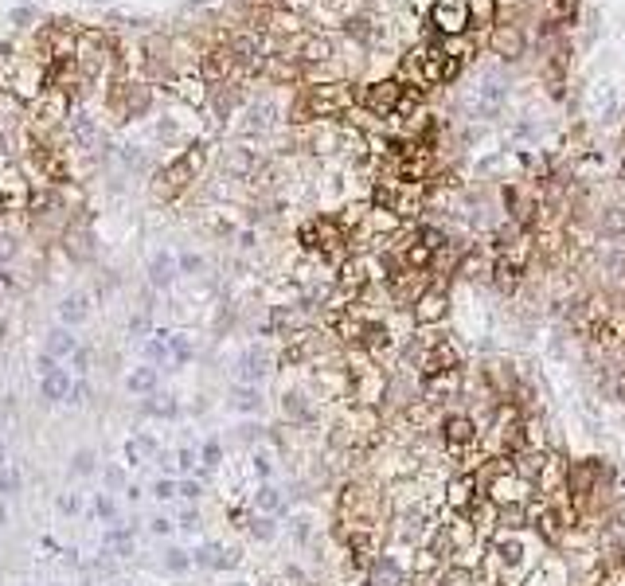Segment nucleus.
<instances>
[{
	"mask_svg": "<svg viewBox=\"0 0 625 586\" xmlns=\"http://www.w3.org/2000/svg\"><path fill=\"white\" fill-rule=\"evenodd\" d=\"M449 368H461V356L449 340H430L426 352H422V376H438V371H449Z\"/></svg>",
	"mask_w": 625,
	"mask_h": 586,
	"instance_id": "f257e3e1",
	"label": "nucleus"
},
{
	"mask_svg": "<svg viewBox=\"0 0 625 586\" xmlns=\"http://www.w3.org/2000/svg\"><path fill=\"white\" fill-rule=\"evenodd\" d=\"M442 438H446L449 454H461V449H469L477 442V426L469 415H446V422H442Z\"/></svg>",
	"mask_w": 625,
	"mask_h": 586,
	"instance_id": "f03ea898",
	"label": "nucleus"
},
{
	"mask_svg": "<svg viewBox=\"0 0 625 586\" xmlns=\"http://www.w3.org/2000/svg\"><path fill=\"white\" fill-rule=\"evenodd\" d=\"M348 102H352V90L344 86H321L309 94L305 109H313V114H337V109H344Z\"/></svg>",
	"mask_w": 625,
	"mask_h": 586,
	"instance_id": "7ed1b4c3",
	"label": "nucleus"
},
{
	"mask_svg": "<svg viewBox=\"0 0 625 586\" xmlns=\"http://www.w3.org/2000/svg\"><path fill=\"white\" fill-rule=\"evenodd\" d=\"M422 387H426L430 403H442V399H449V395L461 391V368L438 371V376H422Z\"/></svg>",
	"mask_w": 625,
	"mask_h": 586,
	"instance_id": "20e7f679",
	"label": "nucleus"
},
{
	"mask_svg": "<svg viewBox=\"0 0 625 586\" xmlns=\"http://www.w3.org/2000/svg\"><path fill=\"white\" fill-rule=\"evenodd\" d=\"M364 102L379 114H395L399 102H403V82H376V86L364 94Z\"/></svg>",
	"mask_w": 625,
	"mask_h": 586,
	"instance_id": "39448f33",
	"label": "nucleus"
},
{
	"mask_svg": "<svg viewBox=\"0 0 625 586\" xmlns=\"http://www.w3.org/2000/svg\"><path fill=\"white\" fill-rule=\"evenodd\" d=\"M488 274H493V286L500 289V293H512V289L520 286V278H524L520 262H516V259H508V254H500V259H496V266L488 270Z\"/></svg>",
	"mask_w": 625,
	"mask_h": 586,
	"instance_id": "423d86ee",
	"label": "nucleus"
},
{
	"mask_svg": "<svg viewBox=\"0 0 625 586\" xmlns=\"http://www.w3.org/2000/svg\"><path fill=\"white\" fill-rule=\"evenodd\" d=\"M598 473H602V465H598V461H582V465H571V473H566V481H571V493H575L578 500L590 497V493H594Z\"/></svg>",
	"mask_w": 625,
	"mask_h": 586,
	"instance_id": "0eeeda50",
	"label": "nucleus"
},
{
	"mask_svg": "<svg viewBox=\"0 0 625 586\" xmlns=\"http://www.w3.org/2000/svg\"><path fill=\"white\" fill-rule=\"evenodd\" d=\"M415 313H418V321H422V325H430V321H442V317H446V293H442V286L426 289V293L415 301Z\"/></svg>",
	"mask_w": 625,
	"mask_h": 586,
	"instance_id": "6e6552de",
	"label": "nucleus"
},
{
	"mask_svg": "<svg viewBox=\"0 0 625 586\" xmlns=\"http://www.w3.org/2000/svg\"><path fill=\"white\" fill-rule=\"evenodd\" d=\"M67 395H70V371L55 368L51 376L40 379V399L43 403H67Z\"/></svg>",
	"mask_w": 625,
	"mask_h": 586,
	"instance_id": "1a4fd4ad",
	"label": "nucleus"
},
{
	"mask_svg": "<svg viewBox=\"0 0 625 586\" xmlns=\"http://www.w3.org/2000/svg\"><path fill=\"white\" fill-rule=\"evenodd\" d=\"M469 20V12H465V0H442L434 12V24L442 31H457V28H465Z\"/></svg>",
	"mask_w": 625,
	"mask_h": 586,
	"instance_id": "9d476101",
	"label": "nucleus"
},
{
	"mask_svg": "<svg viewBox=\"0 0 625 586\" xmlns=\"http://www.w3.org/2000/svg\"><path fill=\"white\" fill-rule=\"evenodd\" d=\"M86 317H90V298L86 293H70V298H63V305H59L63 328H79Z\"/></svg>",
	"mask_w": 625,
	"mask_h": 586,
	"instance_id": "9b49d317",
	"label": "nucleus"
},
{
	"mask_svg": "<svg viewBox=\"0 0 625 586\" xmlns=\"http://www.w3.org/2000/svg\"><path fill=\"white\" fill-rule=\"evenodd\" d=\"M176 282V259L172 254H153L149 262V286L153 289H169Z\"/></svg>",
	"mask_w": 625,
	"mask_h": 586,
	"instance_id": "f8f14e48",
	"label": "nucleus"
},
{
	"mask_svg": "<svg viewBox=\"0 0 625 586\" xmlns=\"http://www.w3.org/2000/svg\"><path fill=\"white\" fill-rule=\"evenodd\" d=\"M75 348H79V340L70 337V328H51L47 340H43V352L55 360H70L75 356Z\"/></svg>",
	"mask_w": 625,
	"mask_h": 586,
	"instance_id": "ddd939ff",
	"label": "nucleus"
},
{
	"mask_svg": "<svg viewBox=\"0 0 625 586\" xmlns=\"http://www.w3.org/2000/svg\"><path fill=\"white\" fill-rule=\"evenodd\" d=\"M473 493H477V477H473V473H461V477L449 481V504L461 508V512L473 508V500H477Z\"/></svg>",
	"mask_w": 625,
	"mask_h": 586,
	"instance_id": "4468645a",
	"label": "nucleus"
},
{
	"mask_svg": "<svg viewBox=\"0 0 625 586\" xmlns=\"http://www.w3.org/2000/svg\"><path fill=\"white\" fill-rule=\"evenodd\" d=\"M493 47H496V55L516 59L520 51H524V36H520V28H496L493 31Z\"/></svg>",
	"mask_w": 625,
	"mask_h": 586,
	"instance_id": "2eb2a0df",
	"label": "nucleus"
},
{
	"mask_svg": "<svg viewBox=\"0 0 625 586\" xmlns=\"http://www.w3.org/2000/svg\"><path fill=\"white\" fill-rule=\"evenodd\" d=\"M266 360H262V352H247V356L238 360V379L242 383H259L262 376H266V368H262Z\"/></svg>",
	"mask_w": 625,
	"mask_h": 586,
	"instance_id": "dca6fc26",
	"label": "nucleus"
},
{
	"mask_svg": "<svg viewBox=\"0 0 625 586\" xmlns=\"http://www.w3.org/2000/svg\"><path fill=\"white\" fill-rule=\"evenodd\" d=\"M298 55H301L305 63H321V59H328V55H332V43L321 40V36H309V40H301Z\"/></svg>",
	"mask_w": 625,
	"mask_h": 586,
	"instance_id": "f3484780",
	"label": "nucleus"
},
{
	"mask_svg": "<svg viewBox=\"0 0 625 586\" xmlns=\"http://www.w3.org/2000/svg\"><path fill=\"white\" fill-rule=\"evenodd\" d=\"M153 387H157V368H137L125 376V391H133V395H145Z\"/></svg>",
	"mask_w": 625,
	"mask_h": 586,
	"instance_id": "a211bd4d",
	"label": "nucleus"
},
{
	"mask_svg": "<svg viewBox=\"0 0 625 586\" xmlns=\"http://www.w3.org/2000/svg\"><path fill=\"white\" fill-rule=\"evenodd\" d=\"M94 469H98V454H94V449H75V454H70V473H75V477H86Z\"/></svg>",
	"mask_w": 625,
	"mask_h": 586,
	"instance_id": "6ab92c4d",
	"label": "nucleus"
},
{
	"mask_svg": "<svg viewBox=\"0 0 625 586\" xmlns=\"http://www.w3.org/2000/svg\"><path fill=\"white\" fill-rule=\"evenodd\" d=\"M20 488H24V473H20V469H16V465L0 469V497H16Z\"/></svg>",
	"mask_w": 625,
	"mask_h": 586,
	"instance_id": "aec40b11",
	"label": "nucleus"
},
{
	"mask_svg": "<svg viewBox=\"0 0 625 586\" xmlns=\"http://www.w3.org/2000/svg\"><path fill=\"white\" fill-rule=\"evenodd\" d=\"M188 566H192L188 551H180V547H169V551H164V571H169V575H184Z\"/></svg>",
	"mask_w": 625,
	"mask_h": 586,
	"instance_id": "412c9836",
	"label": "nucleus"
},
{
	"mask_svg": "<svg viewBox=\"0 0 625 586\" xmlns=\"http://www.w3.org/2000/svg\"><path fill=\"white\" fill-rule=\"evenodd\" d=\"M469 512H473V524L481 527V532H488V527L496 524V508H493V504H485L481 497L473 500V508H469Z\"/></svg>",
	"mask_w": 625,
	"mask_h": 586,
	"instance_id": "4be33fe9",
	"label": "nucleus"
},
{
	"mask_svg": "<svg viewBox=\"0 0 625 586\" xmlns=\"http://www.w3.org/2000/svg\"><path fill=\"white\" fill-rule=\"evenodd\" d=\"M407 266L410 270H430V266H434V250L422 247V242H415V247L407 250Z\"/></svg>",
	"mask_w": 625,
	"mask_h": 586,
	"instance_id": "5701e85b",
	"label": "nucleus"
},
{
	"mask_svg": "<svg viewBox=\"0 0 625 586\" xmlns=\"http://www.w3.org/2000/svg\"><path fill=\"white\" fill-rule=\"evenodd\" d=\"M94 512H98V520L114 524V520H118V500L109 497V493H98V497H94Z\"/></svg>",
	"mask_w": 625,
	"mask_h": 586,
	"instance_id": "b1692460",
	"label": "nucleus"
},
{
	"mask_svg": "<svg viewBox=\"0 0 625 586\" xmlns=\"http://www.w3.org/2000/svg\"><path fill=\"white\" fill-rule=\"evenodd\" d=\"M227 55H223V51H211L208 59H203V75H208V79H223V75H227Z\"/></svg>",
	"mask_w": 625,
	"mask_h": 586,
	"instance_id": "393cba45",
	"label": "nucleus"
},
{
	"mask_svg": "<svg viewBox=\"0 0 625 586\" xmlns=\"http://www.w3.org/2000/svg\"><path fill=\"white\" fill-rule=\"evenodd\" d=\"M590 332H594V344H602V348L617 344V328L610 325V321H594V325H590Z\"/></svg>",
	"mask_w": 625,
	"mask_h": 586,
	"instance_id": "a878e982",
	"label": "nucleus"
},
{
	"mask_svg": "<svg viewBox=\"0 0 625 586\" xmlns=\"http://www.w3.org/2000/svg\"><path fill=\"white\" fill-rule=\"evenodd\" d=\"M188 555H192V563H196V566H211V571H215L219 543H203V547H196V551H188Z\"/></svg>",
	"mask_w": 625,
	"mask_h": 586,
	"instance_id": "bb28decb",
	"label": "nucleus"
},
{
	"mask_svg": "<svg viewBox=\"0 0 625 586\" xmlns=\"http://www.w3.org/2000/svg\"><path fill=\"white\" fill-rule=\"evenodd\" d=\"M235 407H238V410H259V407H262L259 391H254V387H242V391H235Z\"/></svg>",
	"mask_w": 625,
	"mask_h": 586,
	"instance_id": "cd10ccee",
	"label": "nucleus"
},
{
	"mask_svg": "<svg viewBox=\"0 0 625 586\" xmlns=\"http://www.w3.org/2000/svg\"><path fill=\"white\" fill-rule=\"evenodd\" d=\"M102 485H106L109 493H118V488H125V469H118V465L102 469Z\"/></svg>",
	"mask_w": 625,
	"mask_h": 586,
	"instance_id": "c85d7f7f",
	"label": "nucleus"
},
{
	"mask_svg": "<svg viewBox=\"0 0 625 586\" xmlns=\"http://www.w3.org/2000/svg\"><path fill=\"white\" fill-rule=\"evenodd\" d=\"M364 340H367V348H376V352H379V348H387V328H383V325H367L364 328Z\"/></svg>",
	"mask_w": 625,
	"mask_h": 586,
	"instance_id": "c756f323",
	"label": "nucleus"
},
{
	"mask_svg": "<svg viewBox=\"0 0 625 586\" xmlns=\"http://www.w3.org/2000/svg\"><path fill=\"white\" fill-rule=\"evenodd\" d=\"M149 493H153L157 500H172V497H176V481H172V477H157Z\"/></svg>",
	"mask_w": 625,
	"mask_h": 586,
	"instance_id": "7c9ffc66",
	"label": "nucleus"
},
{
	"mask_svg": "<svg viewBox=\"0 0 625 586\" xmlns=\"http://www.w3.org/2000/svg\"><path fill=\"white\" fill-rule=\"evenodd\" d=\"M274 532H278V527H274V520H270V516H259L254 524H250V536H254V539H274Z\"/></svg>",
	"mask_w": 625,
	"mask_h": 586,
	"instance_id": "2f4dec72",
	"label": "nucleus"
},
{
	"mask_svg": "<svg viewBox=\"0 0 625 586\" xmlns=\"http://www.w3.org/2000/svg\"><path fill=\"white\" fill-rule=\"evenodd\" d=\"M90 360H94V352H90V348H75V356H70V368L79 371V376H86V371H90Z\"/></svg>",
	"mask_w": 625,
	"mask_h": 586,
	"instance_id": "473e14b6",
	"label": "nucleus"
},
{
	"mask_svg": "<svg viewBox=\"0 0 625 586\" xmlns=\"http://www.w3.org/2000/svg\"><path fill=\"white\" fill-rule=\"evenodd\" d=\"M67 403H75V407H82V403H90V383L86 379H79V383H70V395Z\"/></svg>",
	"mask_w": 625,
	"mask_h": 586,
	"instance_id": "72a5a7b5",
	"label": "nucleus"
},
{
	"mask_svg": "<svg viewBox=\"0 0 625 586\" xmlns=\"http://www.w3.org/2000/svg\"><path fill=\"white\" fill-rule=\"evenodd\" d=\"M176 469L180 473H192V469H196V449H176Z\"/></svg>",
	"mask_w": 625,
	"mask_h": 586,
	"instance_id": "f704fd0d",
	"label": "nucleus"
},
{
	"mask_svg": "<svg viewBox=\"0 0 625 586\" xmlns=\"http://www.w3.org/2000/svg\"><path fill=\"white\" fill-rule=\"evenodd\" d=\"M219 457H223V446H219V442H208V446L199 449V461H203V465H219Z\"/></svg>",
	"mask_w": 625,
	"mask_h": 586,
	"instance_id": "c9c22d12",
	"label": "nucleus"
},
{
	"mask_svg": "<svg viewBox=\"0 0 625 586\" xmlns=\"http://www.w3.org/2000/svg\"><path fill=\"white\" fill-rule=\"evenodd\" d=\"M199 493H203V488H199V481H176V497H184V500H196Z\"/></svg>",
	"mask_w": 625,
	"mask_h": 586,
	"instance_id": "e433bc0d",
	"label": "nucleus"
},
{
	"mask_svg": "<svg viewBox=\"0 0 625 586\" xmlns=\"http://www.w3.org/2000/svg\"><path fill=\"white\" fill-rule=\"evenodd\" d=\"M59 512H63V516H75V512H82V500L75 497V493H63V497H59Z\"/></svg>",
	"mask_w": 625,
	"mask_h": 586,
	"instance_id": "4c0bfd02",
	"label": "nucleus"
},
{
	"mask_svg": "<svg viewBox=\"0 0 625 586\" xmlns=\"http://www.w3.org/2000/svg\"><path fill=\"white\" fill-rule=\"evenodd\" d=\"M278 504H281L278 488H270V485H266V488H262V493H259V508H266V512H274V508H278Z\"/></svg>",
	"mask_w": 625,
	"mask_h": 586,
	"instance_id": "58836bf2",
	"label": "nucleus"
},
{
	"mask_svg": "<svg viewBox=\"0 0 625 586\" xmlns=\"http://www.w3.org/2000/svg\"><path fill=\"white\" fill-rule=\"evenodd\" d=\"M145 356H149V360H164V356H169V340H157V337H153L149 344H145Z\"/></svg>",
	"mask_w": 625,
	"mask_h": 586,
	"instance_id": "ea45409f",
	"label": "nucleus"
},
{
	"mask_svg": "<svg viewBox=\"0 0 625 586\" xmlns=\"http://www.w3.org/2000/svg\"><path fill=\"white\" fill-rule=\"evenodd\" d=\"M169 352H172L176 360H188V356H192V348H188V340H184V337H172V340H169Z\"/></svg>",
	"mask_w": 625,
	"mask_h": 586,
	"instance_id": "a19ab883",
	"label": "nucleus"
},
{
	"mask_svg": "<svg viewBox=\"0 0 625 586\" xmlns=\"http://www.w3.org/2000/svg\"><path fill=\"white\" fill-rule=\"evenodd\" d=\"M227 169H231V172H247V169H250V157H247V153H231V157H227Z\"/></svg>",
	"mask_w": 625,
	"mask_h": 586,
	"instance_id": "79ce46f5",
	"label": "nucleus"
},
{
	"mask_svg": "<svg viewBox=\"0 0 625 586\" xmlns=\"http://www.w3.org/2000/svg\"><path fill=\"white\" fill-rule=\"evenodd\" d=\"M130 332L133 337H145V332H149V313H137V317L130 321Z\"/></svg>",
	"mask_w": 625,
	"mask_h": 586,
	"instance_id": "37998d69",
	"label": "nucleus"
},
{
	"mask_svg": "<svg viewBox=\"0 0 625 586\" xmlns=\"http://www.w3.org/2000/svg\"><path fill=\"white\" fill-rule=\"evenodd\" d=\"M180 527H184V532H196V527H199V512H196V508H184V516H180Z\"/></svg>",
	"mask_w": 625,
	"mask_h": 586,
	"instance_id": "c03bdc74",
	"label": "nucleus"
},
{
	"mask_svg": "<svg viewBox=\"0 0 625 586\" xmlns=\"http://www.w3.org/2000/svg\"><path fill=\"white\" fill-rule=\"evenodd\" d=\"M149 532H153V536H169V532H172V520L153 516V520H149Z\"/></svg>",
	"mask_w": 625,
	"mask_h": 586,
	"instance_id": "a18cd8bd",
	"label": "nucleus"
},
{
	"mask_svg": "<svg viewBox=\"0 0 625 586\" xmlns=\"http://www.w3.org/2000/svg\"><path fill=\"white\" fill-rule=\"evenodd\" d=\"M55 364H59V360H55V356H47V352H43V356L36 360V371H40V379H43V376H51V371H55Z\"/></svg>",
	"mask_w": 625,
	"mask_h": 586,
	"instance_id": "49530a36",
	"label": "nucleus"
},
{
	"mask_svg": "<svg viewBox=\"0 0 625 586\" xmlns=\"http://www.w3.org/2000/svg\"><path fill=\"white\" fill-rule=\"evenodd\" d=\"M360 282H364L360 266H356V262H348V266H344V286H360Z\"/></svg>",
	"mask_w": 625,
	"mask_h": 586,
	"instance_id": "de8ad7c7",
	"label": "nucleus"
},
{
	"mask_svg": "<svg viewBox=\"0 0 625 586\" xmlns=\"http://www.w3.org/2000/svg\"><path fill=\"white\" fill-rule=\"evenodd\" d=\"M605 231H625V211H617V215L605 219Z\"/></svg>",
	"mask_w": 625,
	"mask_h": 586,
	"instance_id": "09e8293b",
	"label": "nucleus"
},
{
	"mask_svg": "<svg viewBox=\"0 0 625 586\" xmlns=\"http://www.w3.org/2000/svg\"><path fill=\"white\" fill-rule=\"evenodd\" d=\"M180 266L188 270V274H196V270H199V266H203V262H199V259H196V254H184V259H180Z\"/></svg>",
	"mask_w": 625,
	"mask_h": 586,
	"instance_id": "8fccbe9b",
	"label": "nucleus"
},
{
	"mask_svg": "<svg viewBox=\"0 0 625 586\" xmlns=\"http://www.w3.org/2000/svg\"><path fill=\"white\" fill-rule=\"evenodd\" d=\"M614 391H617V395H622V399H625V371H622V376H617V379H614Z\"/></svg>",
	"mask_w": 625,
	"mask_h": 586,
	"instance_id": "3c124183",
	"label": "nucleus"
},
{
	"mask_svg": "<svg viewBox=\"0 0 625 586\" xmlns=\"http://www.w3.org/2000/svg\"><path fill=\"white\" fill-rule=\"evenodd\" d=\"M559 8H563L566 16H571V12H575V0H559Z\"/></svg>",
	"mask_w": 625,
	"mask_h": 586,
	"instance_id": "603ef678",
	"label": "nucleus"
},
{
	"mask_svg": "<svg viewBox=\"0 0 625 586\" xmlns=\"http://www.w3.org/2000/svg\"><path fill=\"white\" fill-rule=\"evenodd\" d=\"M4 520H8V504H4V500H0V524H4Z\"/></svg>",
	"mask_w": 625,
	"mask_h": 586,
	"instance_id": "864d4df0",
	"label": "nucleus"
},
{
	"mask_svg": "<svg viewBox=\"0 0 625 586\" xmlns=\"http://www.w3.org/2000/svg\"><path fill=\"white\" fill-rule=\"evenodd\" d=\"M4 461H8V446H4V442H0V465H4Z\"/></svg>",
	"mask_w": 625,
	"mask_h": 586,
	"instance_id": "5fc2aeb1",
	"label": "nucleus"
},
{
	"mask_svg": "<svg viewBox=\"0 0 625 586\" xmlns=\"http://www.w3.org/2000/svg\"><path fill=\"white\" fill-rule=\"evenodd\" d=\"M231 586H247V583H231Z\"/></svg>",
	"mask_w": 625,
	"mask_h": 586,
	"instance_id": "6e6d98bb",
	"label": "nucleus"
},
{
	"mask_svg": "<svg viewBox=\"0 0 625 586\" xmlns=\"http://www.w3.org/2000/svg\"><path fill=\"white\" fill-rule=\"evenodd\" d=\"M24 586H36V583H24Z\"/></svg>",
	"mask_w": 625,
	"mask_h": 586,
	"instance_id": "4d7b16f0",
	"label": "nucleus"
},
{
	"mask_svg": "<svg viewBox=\"0 0 625 586\" xmlns=\"http://www.w3.org/2000/svg\"><path fill=\"white\" fill-rule=\"evenodd\" d=\"M274 4H281V0H274Z\"/></svg>",
	"mask_w": 625,
	"mask_h": 586,
	"instance_id": "13d9d810",
	"label": "nucleus"
},
{
	"mask_svg": "<svg viewBox=\"0 0 625 586\" xmlns=\"http://www.w3.org/2000/svg\"><path fill=\"white\" fill-rule=\"evenodd\" d=\"M55 586H63V583H55Z\"/></svg>",
	"mask_w": 625,
	"mask_h": 586,
	"instance_id": "bf43d9fd",
	"label": "nucleus"
}]
</instances>
